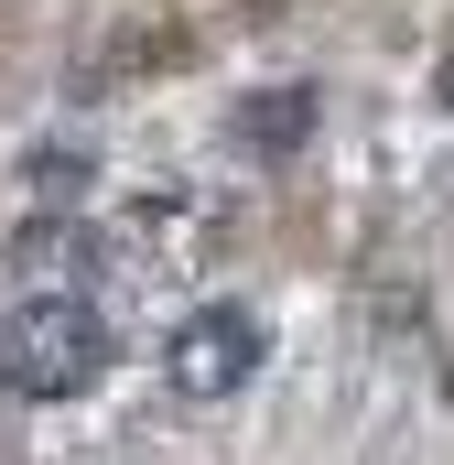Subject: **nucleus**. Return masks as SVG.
<instances>
[{
  "mask_svg": "<svg viewBox=\"0 0 454 465\" xmlns=\"http://www.w3.org/2000/svg\"><path fill=\"white\" fill-rule=\"evenodd\" d=\"M109 368V325L87 314V303H65V292H33L11 325H0V390H22V401H65V390H87Z\"/></svg>",
  "mask_w": 454,
  "mask_h": 465,
  "instance_id": "nucleus-1",
  "label": "nucleus"
},
{
  "mask_svg": "<svg viewBox=\"0 0 454 465\" xmlns=\"http://www.w3.org/2000/svg\"><path fill=\"white\" fill-rule=\"evenodd\" d=\"M249 357H260V325H249V314H206V325L173 336V390H184V401H217V390L249 379Z\"/></svg>",
  "mask_w": 454,
  "mask_h": 465,
  "instance_id": "nucleus-2",
  "label": "nucleus"
}]
</instances>
